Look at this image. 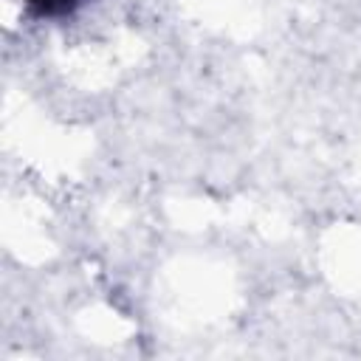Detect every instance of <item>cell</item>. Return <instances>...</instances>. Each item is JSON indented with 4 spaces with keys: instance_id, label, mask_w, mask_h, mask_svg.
I'll use <instances>...</instances> for the list:
<instances>
[{
    "instance_id": "6da1fadb",
    "label": "cell",
    "mask_w": 361,
    "mask_h": 361,
    "mask_svg": "<svg viewBox=\"0 0 361 361\" xmlns=\"http://www.w3.org/2000/svg\"><path fill=\"white\" fill-rule=\"evenodd\" d=\"M34 11L45 14V17H59V14H68L79 6V0H25Z\"/></svg>"
}]
</instances>
